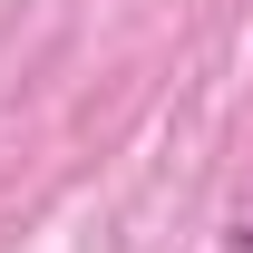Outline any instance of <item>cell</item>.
<instances>
[{"mask_svg": "<svg viewBox=\"0 0 253 253\" xmlns=\"http://www.w3.org/2000/svg\"><path fill=\"white\" fill-rule=\"evenodd\" d=\"M224 253H253V224H234V234H224Z\"/></svg>", "mask_w": 253, "mask_h": 253, "instance_id": "6da1fadb", "label": "cell"}]
</instances>
